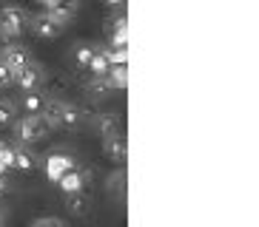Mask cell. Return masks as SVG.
I'll use <instances>...</instances> for the list:
<instances>
[{
  "mask_svg": "<svg viewBox=\"0 0 259 227\" xmlns=\"http://www.w3.org/2000/svg\"><path fill=\"white\" fill-rule=\"evenodd\" d=\"M46 120L52 122V128H77L83 122V111L71 102H63V99H49Z\"/></svg>",
  "mask_w": 259,
  "mask_h": 227,
  "instance_id": "1",
  "label": "cell"
},
{
  "mask_svg": "<svg viewBox=\"0 0 259 227\" xmlns=\"http://www.w3.org/2000/svg\"><path fill=\"white\" fill-rule=\"evenodd\" d=\"M29 29V12L20 6H3L0 9V34L3 40H15Z\"/></svg>",
  "mask_w": 259,
  "mask_h": 227,
  "instance_id": "2",
  "label": "cell"
},
{
  "mask_svg": "<svg viewBox=\"0 0 259 227\" xmlns=\"http://www.w3.org/2000/svg\"><path fill=\"white\" fill-rule=\"evenodd\" d=\"M52 131V122L46 120V114H26L23 120L17 122V136L20 142H40L46 139Z\"/></svg>",
  "mask_w": 259,
  "mask_h": 227,
  "instance_id": "3",
  "label": "cell"
},
{
  "mask_svg": "<svg viewBox=\"0 0 259 227\" xmlns=\"http://www.w3.org/2000/svg\"><path fill=\"white\" fill-rule=\"evenodd\" d=\"M74 167H77V159L66 151H52L46 156V176L52 182H60L63 176L69 174V171H74Z\"/></svg>",
  "mask_w": 259,
  "mask_h": 227,
  "instance_id": "4",
  "label": "cell"
},
{
  "mask_svg": "<svg viewBox=\"0 0 259 227\" xmlns=\"http://www.w3.org/2000/svg\"><path fill=\"white\" fill-rule=\"evenodd\" d=\"M29 26H31V31L37 34V37H43V40H54V37H60L63 34V26L57 17H52L49 12H43V15H34V17H29Z\"/></svg>",
  "mask_w": 259,
  "mask_h": 227,
  "instance_id": "5",
  "label": "cell"
},
{
  "mask_svg": "<svg viewBox=\"0 0 259 227\" xmlns=\"http://www.w3.org/2000/svg\"><path fill=\"white\" fill-rule=\"evenodd\" d=\"M57 185H60V190L66 193V196L85 193V188H89V174H85V171H80V167H74V171H69V174L57 182Z\"/></svg>",
  "mask_w": 259,
  "mask_h": 227,
  "instance_id": "6",
  "label": "cell"
},
{
  "mask_svg": "<svg viewBox=\"0 0 259 227\" xmlns=\"http://www.w3.org/2000/svg\"><path fill=\"white\" fill-rule=\"evenodd\" d=\"M0 63L9 66L12 71H20V68H26L31 63V57L23 45H3V48H0Z\"/></svg>",
  "mask_w": 259,
  "mask_h": 227,
  "instance_id": "7",
  "label": "cell"
},
{
  "mask_svg": "<svg viewBox=\"0 0 259 227\" xmlns=\"http://www.w3.org/2000/svg\"><path fill=\"white\" fill-rule=\"evenodd\" d=\"M40 83H43V68L34 66V63H29L26 68L15 71V85H20L23 91H37Z\"/></svg>",
  "mask_w": 259,
  "mask_h": 227,
  "instance_id": "8",
  "label": "cell"
},
{
  "mask_svg": "<svg viewBox=\"0 0 259 227\" xmlns=\"http://www.w3.org/2000/svg\"><path fill=\"white\" fill-rule=\"evenodd\" d=\"M103 148H106L108 159L117 162V165H125V156H128V142H125V136H111V139H103Z\"/></svg>",
  "mask_w": 259,
  "mask_h": 227,
  "instance_id": "9",
  "label": "cell"
},
{
  "mask_svg": "<svg viewBox=\"0 0 259 227\" xmlns=\"http://www.w3.org/2000/svg\"><path fill=\"white\" fill-rule=\"evenodd\" d=\"M77 3H80V0H54V3L46 9V12H49L52 17H57V20L66 26V23L71 20V15L77 12Z\"/></svg>",
  "mask_w": 259,
  "mask_h": 227,
  "instance_id": "10",
  "label": "cell"
},
{
  "mask_svg": "<svg viewBox=\"0 0 259 227\" xmlns=\"http://www.w3.org/2000/svg\"><path fill=\"white\" fill-rule=\"evenodd\" d=\"M97 131L103 139H111V136H120V117L117 114H100L97 117Z\"/></svg>",
  "mask_w": 259,
  "mask_h": 227,
  "instance_id": "11",
  "label": "cell"
},
{
  "mask_svg": "<svg viewBox=\"0 0 259 227\" xmlns=\"http://www.w3.org/2000/svg\"><path fill=\"white\" fill-rule=\"evenodd\" d=\"M46 105H49V99L43 97L40 91H26V94H23L26 114H46Z\"/></svg>",
  "mask_w": 259,
  "mask_h": 227,
  "instance_id": "12",
  "label": "cell"
},
{
  "mask_svg": "<svg viewBox=\"0 0 259 227\" xmlns=\"http://www.w3.org/2000/svg\"><path fill=\"white\" fill-rule=\"evenodd\" d=\"M85 68H92V74L94 77H100V80H106V74L111 71V63H108V57H106V51H94V57H92V63Z\"/></svg>",
  "mask_w": 259,
  "mask_h": 227,
  "instance_id": "13",
  "label": "cell"
},
{
  "mask_svg": "<svg viewBox=\"0 0 259 227\" xmlns=\"http://www.w3.org/2000/svg\"><path fill=\"white\" fill-rule=\"evenodd\" d=\"M106 85L108 88L125 91V85H128V71H125V66H111V71L106 74Z\"/></svg>",
  "mask_w": 259,
  "mask_h": 227,
  "instance_id": "14",
  "label": "cell"
},
{
  "mask_svg": "<svg viewBox=\"0 0 259 227\" xmlns=\"http://www.w3.org/2000/svg\"><path fill=\"white\" fill-rule=\"evenodd\" d=\"M108 193H111V196L114 199H125V171H114V174L108 176Z\"/></svg>",
  "mask_w": 259,
  "mask_h": 227,
  "instance_id": "15",
  "label": "cell"
},
{
  "mask_svg": "<svg viewBox=\"0 0 259 227\" xmlns=\"http://www.w3.org/2000/svg\"><path fill=\"white\" fill-rule=\"evenodd\" d=\"M12 167H17V171H31L34 167L31 151H26V148H12Z\"/></svg>",
  "mask_w": 259,
  "mask_h": 227,
  "instance_id": "16",
  "label": "cell"
},
{
  "mask_svg": "<svg viewBox=\"0 0 259 227\" xmlns=\"http://www.w3.org/2000/svg\"><path fill=\"white\" fill-rule=\"evenodd\" d=\"M94 51H97V45H92V43H77L74 60L80 63V66H89V63H92V57H94Z\"/></svg>",
  "mask_w": 259,
  "mask_h": 227,
  "instance_id": "17",
  "label": "cell"
},
{
  "mask_svg": "<svg viewBox=\"0 0 259 227\" xmlns=\"http://www.w3.org/2000/svg\"><path fill=\"white\" fill-rule=\"evenodd\" d=\"M85 199H83V193H77V196H69L66 199V207H69L71 213H77V216H85V213H89V207H85Z\"/></svg>",
  "mask_w": 259,
  "mask_h": 227,
  "instance_id": "18",
  "label": "cell"
},
{
  "mask_svg": "<svg viewBox=\"0 0 259 227\" xmlns=\"http://www.w3.org/2000/svg\"><path fill=\"white\" fill-rule=\"evenodd\" d=\"M111 66H125L128 63V48H103Z\"/></svg>",
  "mask_w": 259,
  "mask_h": 227,
  "instance_id": "19",
  "label": "cell"
},
{
  "mask_svg": "<svg viewBox=\"0 0 259 227\" xmlns=\"http://www.w3.org/2000/svg\"><path fill=\"white\" fill-rule=\"evenodd\" d=\"M12 120H15V102L0 99V125H9Z\"/></svg>",
  "mask_w": 259,
  "mask_h": 227,
  "instance_id": "20",
  "label": "cell"
},
{
  "mask_svg": "<svg viewBox=\"0 0 259 227\" xmlns=\"http://www.w3.org/2000/svg\"><path fill=\"white\" fill-rule=\"evenodd\" d=\"M31 227H69L63 219H57V216H40V219L31 221Z\"/></svg>",
  "mask_w": 259,
  "mask_h": 227,
  "instance_id": "21",
  "label": "cell"
},
{
  "mask_svg": "<svg viewBox=\"0 0 259 227\" xmlns=\"http://www.w3.org/2000/svg\"><path fill=\"white\" fill-rule=\"evenodd\" d=\"M6 85H15V71L0 63V88H6Z\"/></svg>",
  "mask_w": 259,
  "mask_h": 227,
  "instance_id": "22",
  "label": "cell"
},
{
  "mask_svg": "<svg viewBox=\"0 0 259 227\" xmlns=\"http://www.w3.org/2000/svg\"><path fill=\"white\" fill-rule=\"evenodd\" d=\"M108 6H122V3H125V0H106Z\"/></svg>",
  "mask_w": 259,
  "mask_h": 227,
  "instance_id": "23",
  "label": "cell"
},
{
  "mask_svg": "<svg viewBox=\"0 0 259 227\" xmlns=\"http://www.w3.org/2000/svg\"><path fill=\"white\" fill-rule=\"evenodd\" d=\"M3 188H6V182H3V176H0V196H3Z\"/></svg>",
  "mask_w": 259,
  "mask_h": 227,
  "instance_id": "24",
  "label": "cell"
},
{
  "mask_svg": "<svg viewBox=\"0 0 259 227\" xmlns=\"http://www.w3.org/2000/svg\"><path fill=\"white\" fill-rule=\"evenodd\" d=\"M40 3H46V6H52V3H54V0H40Z\"/></svg>",
  "mask_w": 259,
  "mask_h": 227,
  "instance_id": "25",
  "label": "cell"
},
{
  "mask_svg": "<svg viewBox=\"0 0 259 227\" xmlns=\"http://www.w3.org/2000/svg\"><path fill=\"white\" fill-rule=\"evenodd\" d=\"M0 227H3V224H0Z\"/></svg>",
  "mask_w": 259,
  "mask_h": 227,
  "instance_id": "26",
  "label": "cell"
}]
</instances>
